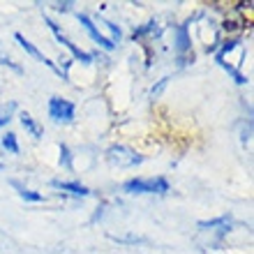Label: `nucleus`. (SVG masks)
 Returning a JSON list of instances; mask_svg holds the SVG:
<instances>
[{"label":"nucleus","mask_w":254,"mask_h":254,"mask_svg":"<svg viewBox=\"0 0 254 254\" xmlns=\"http://www.w3.org/2000/svg\"><path fill=\"white\" fill-rule=\"evenodd\" d=\"M127 194H164L169 192V183L164 178H134L123 185Z\"/></svg>","instance_id":"obj_1"},{"label":"nucleus","mask_w":254,"mask_h":254,"mask_svg":"<svg viewBox=\"0 0 254 254\" xmlns=\"http://www.w3.org/2000/svg\"><path fill=\"white\" fill-rule=\"evenodd\" d=\"M107 160L114 164V167H136V164H141L143 162V155H139L136 150H132V148L127 146H111L107 150Z\"/></svg>","instance_id":"obj_2"},{"label":"nucleus","mask_w":254,"mask_h":254,"mask_svg":"<svg viewBox=\"0 0 254 254\" xmlns=\"http://www.w3.org/2000/svg\"><path fill=\"white\" fill-rule=\"evenodd\" d=\"M49 116L56 123H72L74 121V104L61 97H51L49 100Z\"/></svg>","instance_id":"obj_3"},{"label":"nucleus","mask_w":254,"mask_h":254,"mask_svg":"<svg viewBox=\"0 0 254 254\" xmlns=\"http://www.w3.org/2000/svg\"><path fill=\"white\" fill-rule=\"evenodd\" d=\"M44 21H47V26L51 28V30H54L56 40L61 42L63 47H67V49H69V54H72L74 58H76V61H81V63H90V61H93V56H90V54H86V51H81V49L76 47V44H72V42L67 40L65 35L61 33V28H58V23H56V21H51V19H49V16H47V19H44Z\"/></svg>","instance_id":"obj_4"},{"label":"nucleus","mask_w":254,"mask_h":254,"mask_svg":"<svg viewBox=\"0 0 254 254\" xmlns=\"http://www.w3.org/2000/svg\"><path fill=\"white\" fill-rule=\"evenodd\" d=\"M79 21L83 23V28H86V33L95 40V44H100V47H102V49H107V51H114L116 44H114L111 40H109V37H104V35H102L100 30L95 28V23L90 21V16H86V14H79Z\"/></svg>","instance_id":"obj_5"},{"label":"nucleus","mask_w":254,"mask_h":254,"mask_svg":"<svg viewBox=\"0 0 254 254\" xmlns=\"http://www.w3.org/2000/svg\"><path fill=\"white\" fill-rule=\"evenodd\" d=\"M14 37H16V42H19V44H21V49H23L26 54H30V56H33V58H35V61H40V63H44V65H49V67H51V69H54V72H58V69H56V65H54V63L49 61L47 56L42 54V51H40V49H37V47H35V44H30V42H28V40H26V37H23V35H21V33H16V35H14Z\"/></svg>","instance_id":"obj_6"},{"label":"nucleus","mask_w":254,"mask_h":254,"mask_svg":"<svg viewBox=\"0 0 254 254\" xmlns=\"http://www.w3.org/2000/svg\"><path fill=\"white\" fill-rule=\"evenodd\" d=\"M21 125H23V129L26 132H30V136H35V139H42V134H44V129H42V125L37 121H35L30 114H21Z\"/></svg>","instance_id":"obj_7"},{"label":"nucleus","mask_w":254,"mask_h":254,"mask_svg":"<svg viewBox=\"0 0 254 254\" xmlns=\"http://www.w3.org/2000/svg\"><path fill=\"white\" fill-rule=\"evenodd\" d=\"M54 188L65 190V192L74 194V196H88V194H90V190L83 188L81 183H63V181H54Z\"/></svg>","instance_id":"obj_8"},{"label":"nucleus","mask_w":254,"mask_h":254,"mask_svg":"<svg viewBox=\"0 0 254 254\" xmlns=\"http://www.w3.org/2000/svg\"><path fill=\"white\" fill-rule=\"evenodd\" d=\"M229 224H231V217H217V220H208V222H199V229L201 231H210V229H217V227H224L229 229Z\"/></svg>","instance_id":"obj_9"},{"label":"nucleus","mask_w":254,"mask_h":254,"mask_svg":"<svg viewBox=\"0 0 254 254\" xmlns=\"http://www.w3.org/2000/svg\"><path fill=\"white\" fill-rule=\"evenodd\" d=\"M2 148H5L7 153H12V155L19 153V141H16V134L7 132L5 136H2Z\"/></svg>","instance_id":"obj_10"},{"label":"nucleus","mask_w":254,"mask_h":254,"mask_svg":"<svg viewBox=\"0 0 254 254\" xmlns=\"http://www.w3.org/2000/svg\"><path fill=\"white\" fill-rule=\"evenodd\" d=\"M16 111V104L9 102V104H0V127H5L7 123L12 121V114Z\"/></svg>","instance_id":"obj_11"},{"label":"nucleus","mask_w":254,"mask_h":254,"mask_svg":"<svg viewBox=\"0 0 254 254\" xmlns=\"http://www.w3.org/2000/svg\"><path fill=\"white\" fill-rule=\"evenodd\" d=\"M176 37H178V40H176V49H178V51H185V49L190 47L188 28H185V26H181V28H178V30H176Z\"/></svg>","instance_id":"obj_12"},{"label":"nucleus","mask_w":254,"mask_h":254,"mask_svg":"<svg viewBox=\"0 0 254 254\" xmlns=\"http://www.w3.org/2000/svg\"><path fill=\"white\" fill-rule=\"evenodd\" d=\"M19 194H21V199H26V201H44V194L33 192V190H26V188H19Z\"/></svg>","instance_id":"obj_13"},{"label":"nucleus","mask_w":254,"mask_h":254,"mask_svg":"<svg viewBox=\"0 0 254 254\" xmlns=\"http://www.w3.org/2000/svg\"><path fill=\"white\" fill-rule=\"evenodd\" d=\"M104 26H107L109 28V30H111V35H114V40H121V28H118V26H116V23H111V21H104ZM114 40H111V42H114Z\"/></svg>","instance_id":"obj_14"},{"label":"nucleus","mask_w":254,"mask_h":254,"mask_svg":"<svg viewBox=\"0 0 254 254\" xmlns=\"http://www.w3.org/2000/svg\"><path fill=\"white\" fill-rule=\"evenodd\" d=\"M61 162H65V167H69V150H67V146H61Z\"/></svg>","instance_id":"obj_15"},{"label":"nucleus","mask_w":254,"mask_h":254,"mask_svg":"<svg viewBox=\"0 0 254 254\" xmlns=\"http://www.w3.org/2000/svg\"><path fill=\"white\" fill-rule=\"evenodd\" d=\"M167 81H169V79H162V81H160V86L153 88V97H157V95H160L162 90H164V86H167Z\"/></svg>","instance_id":"obj_16"},{"label":"nucleus","mask_w":254,"mask_h":254,"mask_svg":"<svg viewBox=\"0 0 254 254\" xmlns=\"http://www.w3.org/2000/svg\"><path fill=\"white\" fill-rule=\"evenodd\" d=\"M69 7H72V2H58L56 9H58V12H69Z\"/></svg>","instance_id":"obj_17"},{"label":"nucleus","mask_w":254,"mask_h":254,"mask_svg":"<svg viewBox=\"0 0 254 254\" xmlns=\"http://www.w3.org/2000/svg\"><path fill=\"white\" fill-rule=\"evenodd\" d=\"M0 169H2V164H0Z\"/></svg>","instance_id":"obj_18"}]
</instances>
